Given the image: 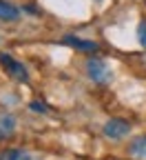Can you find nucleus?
Masks as SVG:
<instances>
[{
  "label": "nucleus",
  "mask_w": 146,
  "mask_h": 160,
  "mask_svg": "<svg viewBox=\"0 0 146 160\" xmlns=\"http://www.w3.org/2000/svg\"><path fill=\"white\" fill-rule=\"evenodd\" d=\"M62 42L71 45V47H75L80 51H97V45L93 42V40H82V38H75V36H67Z\"/></svg>",
  "instance_id": "obj_5"
},
{
  "label": "nucleus",
  "mask_w": 146,
  "mask_h": 160,
  "mask_svg": "<svg viewBox=\"0 0 146 160\" xmlns=\"http://www.w3.org/2000/svg\"><path fill=\"white\" fill-rule=\"evenodd\" d=\"M87 73H89V78L93 80L95 85H109L111 80H113V71H111L109 65L104 62V60H100V58L87 60Z\"/></svg>",
  "instance_id": "obj_1"
},
{
  "label": "nucleus",
  "mask_w": 146,
  "mask_h": 160,
  "mask_svg": "<svg viewBox=\"0 0 146 160\" xmlns=\"http://www.w3.org/2000/svg\"><path fill=\"white\" fill-rule=\"evenodd\" d=\"M18 18H20V9L7 2V0H0V20L11 22V20H18Z\"/></svg>",
  "instance_id": "obj_6"
},
{
  "label": "nucleus",
  "mask_w": 146,
  "mask_h": 160,
  "mask_svg": "<svg viewBox=\"0 0 146 160\" xmlns=\"http://www.w3.org/2000/svg\"><path fill=\"white\" fill-rule=\"evenodd\" d=\"M131 131V125L126 120H120V118H111L106 125H104V136L111 138V140H122L126 138Z\"/></svg>",
  "instance_id": "obj_3"
},
{
  "label": "nucleus",
  "mask_w": 146,
  "mask_h": 160,
  "mask_svg": "<svg viewBox=\"0 0 146 160\" xmlns=\"http://www.w3.org/2000/svg\"><path fill=\"white\" fill-rule=\"evenodd\" d=\"M129 153H131L135 160H146V136H137V138L131 140Z\"/></svg>",
  "instance_id": "obj_4"
},
{
  "label": "nucleus",
  "mask_w": 146,
  "mask_h": 160,
  "mask_svg": "<svg viewBox=\"0 0 146 160\" xmlns=\"http://www.w3.org/2000/svg\"><path fill=\"white\" fill-rule=\"evenodd\" d=\"M5 136H7V133H5V131H0V138H5Z\"/></svg>",
  "instance_id": "obj_10"
},
{
  "label": "nucleus",
  "mask_w": 146,
  "mask_h": 160,
  "mask_svg": "<svg viewBox=\"0 0 146 160\" xmlns=\"http://www.w3.org/2000/svg\"><path fill=\"white\" fill-rule=\"evenodd\" d=\"M0 160H33V156L25 149H7L0 153Z\"/></svg>",
  "instance_id": "obj_7"
},
{
  "label": "nucleus",
  "mask_w": 146,
  "mask_h": 160,
  "mask_svg": "<svg viewBox=\"0 0 146 160\" xmlns=\"http://www.w3.org/2000/svg\"><path fill=\"white\" fill-rule=\"evenodd\" d=\"M31 109H35V111H45V105H42V102H31Z\"/></svg>",
  "instance_id": "obj_9"
},
{
  "label": "nucleus",
  "mask_w": 146,
  "mask_h": 160,
  "mask_svg": "<svg viewBox=\"0 0 146 160\" xmlns=\"http://www.w3.org/2000/svg\"><path fill=\"white\" fill-rule=\"evenodd\" d=\"M0 67H2V69L7 71V76L13 78L16 82H27V80H29V71H27V67L20 62V60L11 58L9 53H0Z\"/></svg>",
  "instance_id": "obj_2"
},
{
  "label": "nucleus",
  "mask_w": 146,
  "mask_h": 160,
  "mask_svg": "<svg viewBox=\"0 0 146 160\" xmlns=\"http://www.w3.org/2000/svg\"><path fill=\"white\" fill-rule=\"evenodd\" d=\"M137 38H139V45L146 47V22H139V27H137Z\"/></svg>",
  "instance_id": "obj_8"
}]
</instances>
